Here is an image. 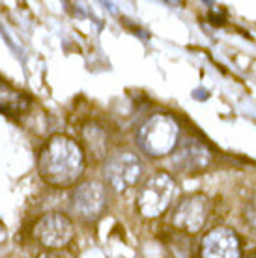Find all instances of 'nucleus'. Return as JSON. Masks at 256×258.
<instances>
[{"label": "nucleus", "mask_w": 256, "mask_h": 258, "mask_svg": "<svg viewBox=\"0 0 256 258\" xmlns=\"http://www.w3.org/2000/svg\"><path fill=\"white\" fill-rule=\"evenodd\" d=\"M38 170L52 187H70L84 172L83 150L68 137H52L39 154Z\"/></svg>", "instance_id": "nucleus-1"}, {"label": "nucleus", "mask_w": 256, "mask_h": 258, "mask_svg": "<svg viewBox=\"0 0 256 258\" xmlns=\"http://www.w3.org/2000/svg\"><path fill=\"white\" fill-rule=\"evenodd\" d=\"M178 135V123L168 114H154L141 125L137 133V144L148 155L163 157L176 148Z\"/></svg>", "instance_id": "nucleus-2"}, {"label": "nucleus", "mask_w": 256, "mask_h": 258, "mask_svg": "<svg viewBox=\"0 0 256 258\" xmlns=\"http://www.w3.org/2000/svg\"><path fill=\"white\" fill-rule=\"evenodd\" d=\"M176 183L167 172H155L144 181L137 197V208L144 217H159L174 199Z\"/></svg>", "instance_id": "nucleus-3"}, {"label": "nucleus", "mask_w": 256, "mask_h": 258, "mask_svg": "<svg viewBox=\"0 0 256 258\" xmlns=\"http://www.w3.org/2000/svg\"><path fill=\"white\" fill-rule=\"evenodd\" d=\"M34 236L47 249H58L71 241L73 225L62 213H47L34 225Z\"/></svg>", "instance_id": "nucleus-4"}, {"label": "nucleus", "mask_w": 256, "mask_h": 258, "mask_svg": "<svg viewBox=\"0 0 256 258\" xmlns=\"http://www.w3.org/2000/svg\"><path fill=\"white\" fill-rule=\"evenodd\" d=\"M105 204H107V193H105V187L97 181L81 183L71 195L73 212L86 221L97 219L105 210Z\"/></svg>", "instance_id": "nucleus-5"}, {"label": "nucleus", "mask_w": 256, "mask_h": 258, "mask_svg": "<svg viewBox=\"0 0 256 258\" xmlns=\"http://www.w3.org/2000/svg\"><path fill=\"white\" fill-rule=\"evenodd\" d=\"M105 174L114 191H125L139 181L142 174V163L135 154H118L109 161Z\"/></svg>", "instance_id": "nucleus-6"}, {"label": "nucleus", "mask_w": 256, "mask_h": 258, "mask_svg": "<svg viewBox=\"0 0 256 258\" xmlns=\"http://www.w3.org/2000/svg\"><path fill=\"white\" fill-rule=\"evenodd\" d=\"M210 213V199L206 195H195L185 199L172 215V223L185 232H199L202 230Z\"/></svg>", "instance_id": "nucleus-7"}, {"label": "nucleus", "mask_w": 256, "mask_h": 258, "mask_svg": "<svg viewBox=\"0 0 256 258\" xmlns=\"http://www.w3.org/2000/svg\"><path fill=\"white\" fill-rule=\"evenodd\" d=\"M202 258H241L239 239L230 228H213L202 239Z\"/></svg>", "instance_id": "nucleus-8"}, {"label": "nucleus", "mask_w": 256, "mask_h": 258, "mask_svg": "<svg viewBox=\"0 0 256 258\" xmlns=\"http://www.w3.org/2000/svg\"><path fill=\"white\" fill-rule=\"evenodd\" d=\"M210 161H212V152L195 139H187L183 144H179V148L174 154V165L179 170H187V172L202 170L210 165Z\"/></svg>", "instance_id": "nucleus-9"}, {"label": "nucleus", "mask_w": 256, "mask_h": 258, "mask_svg": "<svg viewBox=\"0 0 256 258\" xmlns=\"http://www.w3.org/2000/svg\"><path fill=\"white\" fill-rule=\"evenodd\" d=\"M28 107V99L15 92L4 81H0V110L4 112H23Z\"/></svg>", "instance_id": "nucleus-10"}, {"label": "nucleus", "mask_w": 256, "mask_h": 258, "mask_svg": "<svg viewBox=\"0 0 256 258\" xmlns=\"http://www.w3.org/2000/svg\"><path fill=\"white\" fill-rule=\"evenodd\" d=\"M245 219L249 223L250 230L256 234V199L252 200L249 206H247V210H245Z\"/></svg>", "instance_id": "nucleus-11"}, {"label": "nucleus", "mask_w": 256, "mask_h": 258, "mask_svg": "<svg viewBox=\"0 0 256 258\" xmlns=\"http://www.w3.org/2000/svg\"><path fill=\"white\" fill-rule=\"evenodd\" d=\"M38 258H64V256L56 251H45V252H41V254H38Z\"/></svg>", "instance_id": "nucleus-12"}]
</instances>
